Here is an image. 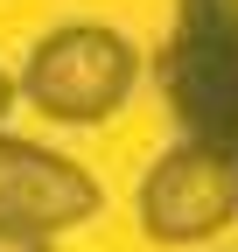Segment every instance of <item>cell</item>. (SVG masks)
<instances>
[{"instance_id": "1", "label": "cell", "mask_w": 238, "mask_h": 252, "mask_svg": "<svg viewBox=\"0 0 238 252\" xmlns=\"http://www.w3.org/2000/svg\"><path fill=\"white\" fill-rule=\"evenodd\" d=\"M154 77L182 140L238 147V0H175Z\"/></svg>"}, {"instance_id": "2", "label": "cell", "mask_w": 238, "mask_h": 252, "mask_svg": "<svg viewBox=\"0 0 238 252\" xmlns=\"http://www.w3.org/2000/svg\"><path fill=\"white\" fill-rule=\"evenodd\" d=\"M140 77V56L119 28H98V21H70L42 35L21 63V98L35 105L42 119H63V126H98L126 105V91Z\"/></svg>"}, {"instance_id": "3", "label": "cell", "mask_w": 238, "mask_h": 252, "mask_svg": "<svg viewBox=\"0 0 238 252\" xmlns=\"http://www.w3.org/2000/svg\"><path fill=\"white\" fill-rule=\"evenodd\" d=\"M140 231L154 245H203L238 224V147L175 140L140 175Z\"/></svg>"}, {"instance_id": "4", "label": "cell", "mask_w": 238, "mask_h": 252, "mask_svg": "<svg viewBox=\"0 0 238 252\" xmlns=\"http://www.w3.org/2000/svg\"><path fill=\"white\" fill-rule=\"evenodd\" d=\"M105 189L84 175L70 154H49L35 140H14L0 133V231H35V238H56L98 217Z\"/></svg>"}, {"instance_id": "5", "label": "cell", "mask_w": 238, "mask_h": 252, "mask_svg": "<svg viewBox=\"0 0 238 252\" xmlns=\"http://www.w3.org/2000/svg\"><path fill=\"white\" fill-rule=\"evenodd\" d=\"M0 252H56V238H35V231H0Z\"/></svg>"}, {"instance_id": "6", "label": "cell", "mask_w": 238, "mask_h": 252, "mask_svg": "<svg viewBox=\"0 0 238 252\" xmlns=\"http://www.w3.org/2000/svg\"><path fill=\"white\" fill-rule=\"evenodd\" d=\"M7 105H14V77L0 70V119H7Z\"/></svg>"}]
</instances>
